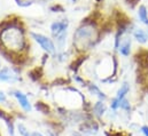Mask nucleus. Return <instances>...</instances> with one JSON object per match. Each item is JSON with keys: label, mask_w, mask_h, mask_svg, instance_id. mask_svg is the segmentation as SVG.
I'll use <instances>...</instances> for the list:
<instances>
[{"label": "nucleus", "mask_w": 148, "mask_h": 136, "mask_svg": "<svg viewBox=\"0 0 148 136\" xmlns=\"http://www.w3.org/2000/svg\"><path fill=\"white\" fill-rule=\"evenodd\" d=\"M0 40L5 46V48L13 52L22 50L25 46V38L23 30H21L16 25H10L5 28L0 34Z\"/></svg>", "instance_id": "1"}, {"label": "nucleus", "mask_w": 148, "mask_h": 136, "mask_svg": "<svg viewBox=\"0 0 148 136\" xmlns=\"http://www.w3.org/2000/svg\"><path fill=\"white\" fill-rule=\"evenodd\" d=\"M97 37V31L92 24H85L80 27L74 34V44L79 49H86L92 45Z\"/></svg>", "instance_id": "2"}, {"label": "nucleus", "mask_w": 148, "mask_h": 136, "mask_svg": "<svg viewBox=\"0 0 148 136\" xmlns=\"http://www.w3.org/2000/svg\"><path fill=\"white\" fill-rule=\"evenodd\" d=\"M31 35L35 38V40L40 45V47L44 50H46L49 54H54L55 53V46H54L53 41L49 38H47L46 35H42L40 33H35V32H32Z\"/></svg>", "instance_id": "3"}, {"label": "nucleus", "mask_w": 148, "mask_h": 136, "mask_svg": "<svg viewBox=\"0 0 148 136\" xmlns=\"http://www.w3.org/2000/svg\"><path fill=\"white\" fill-rule=\"evenodd\" d=\"M51 30H52L53 37L56 38L59 44H62L64 41V37H66L67 22H54L51 27Z\"/></svg>", "instance_id": "4"}, {"label": "nucleus", "mask_w": 148, "mask_h": 136, "mask_svg": "<svg viewBox=\"0 0 148 136\" xmlns=\"http://www.w3.org/2000/svg\"><path fill=\"white\" fill-rule=\"evenodd\" d=\"M129 85L125 82V84H123V86L119 88V90L117 92V95H116V97L112 100V102H111V107L114 109V110H116V109H118L119 106H121V102L124 100V96H125V94H127V92H129Z\"/></svg>", "instance_id": "5"}, {"label": "nucleus", "mask_w": 148, "mask_h": 136, "mask_svg": "<svg viewBox=\"0 0 148 136\" xmlns=\"http://www.w3.org/2000/svg\"><path fill=\"white\" fill-rule=\"evenodd\" d=\"M13 95H14L15 99L17 100V102H18V104H20V106H21L25 112H30V111H31V104H30V102H29L28 97H27L23 93L16 90V92L13 93Z\"/></svg>", "instance_id": "6"}, {"label": "nucleus", "mask_w": 148, "mask_h": 136, "mask_svg": "<svg viewBox=\"0 0 148 136\" xmlns=\"http://www.w3.org/2000/svg\"><path fill=\"white\" fill-rule=\"evenodd\" d=\"M17 80V77L13 73V71L8 68H3L0 70V81L3 82H14Z\"/></svg>", "instance_id": "7"}, {"label": "nucleus", "mask_w": 148, "mask_h": 136, "mask_svg": "<svg viewBox=\"0 0 148 136\" xmlns=\"http://www.w3.org/2000/svg\"><path fill=\"white\" fill-rule=\"evenodd\" d=\"M0 118L6 122V125H7V127H8L9 134H10V135H14V122H13L12 117H10L6 111H3V110L0 109Z\"/></svg>", "instance_id": "8"}, {"label": "nucleus", "mask_w": 148, "mask_h": 136, "mask_svg": "<svg viewBox=\"0 0 148 136\" xmlns=\"http://www.w3.org/2000/svg\"><path fill=\"white\" fill-rule=\"evenodd\" d=\"M130 47H131V40L127 39V40H125L124 42L121 44V49H119V50H121V53H122L123 55L127 56V55L130 54V49H131Z\"/></svg>", "instance_id": "9"}, {"label": "nucleus", "mask_w": 148, "mask_h": 136, "mask_svg": "<svg viewBox=\"0 0 148 136\" xmlns=\"http://www.w3.org/2000/svg\"><path fill=\"white\" fill-rule=\"evenodd\" d=\"M134 38H136L139 42H141V44H145V42L147 41V34L145 33L141 29H138V30L134 31Z\"/></svg>", "instance_id": "10"}, {"label": "nucleus", "mask_w": 148, "mask_h": 136, "mask_svg": "<svg viewBox=\"0 0 148 136\" xmlns=\"http://www.w3.org/2000/svg\"><path fill=\"white\" fill-rule=\"evenodd\" d=\"M138 14H139V18H140V21H141L144 24H148L147 10H146V7H145V6H140Z\"/></svg>", "instance_id": "11"}, {"label": "nucleus", "mask_w": 148, "mask_h": 136, "mask_svg": "<svg viewBox=\"0 0 148 136\" xmlns=\"http://www.w3.org/2000/svg\"><path fill=\"white\" fill-rule=\"evenodd\" d=\"M94 111L97 112V114L101 116V114L105 112V104L102 102H98L94 105Z\"/></svg>", "instance_id": "12"}, {"label": "nucleus", "mask_w": 148, "mask_h": 136, "mask_svg": "<svg viewBox=\"0 0 148 136\" xmlns=\"http://www.w3.org/2000/svg\"><path fill=\"white\" fill-rule=\"evenodd\" d=\"M36 109H37L38 111L42 112V113H48V111H49L48 106H47L46 104H44L42 102H37V104H36Z\"/></svg>", "instance_id": "13"}, {"label": "nucleus", "mask_w": 148, "mask_h": 136, "mask_svg": "<svg viewBox=\"0 0 148 136\" xmlns=\"http://www.w3.org/2000/svg\"><path fill=\"white\" fill-rule=\"evenodd\" d=\"M90 89H91L92 92L97 93V95H98V96H99L100 99H106V96L103 95V93H101V92L99 90V88H98L97 86H94V85H93V86H91V87H90Z\"/></svg>", "instance_id": "14"}, {"label": "nucleus", "mask_w": 148, "mask_h": 136, "mask_svg": "<svg viewBox=\"0 0 148 136\" xmlns=\"http://www.w3.org/2000/svg\"><path fill=\"white\" fill-rule=\"evenodd\" d=\"M17 127H18V133H20V135L21 136H25L28 133H29V131L25 128V126H24L23 124H20Z\"/></svg>", "instance_id": "15"}, {"label": "nucleus", "mask_w": 148, "mask_h": 136, "mask_svg": "<svg viewBox=\"0 0 148 136\" xmlns=\"http://www.w3.org/2000/svg\"><path fill=\"white\" fill-rule=\"evenodd\" d=\"M6 101H7V99H6V95H5V93H3V92H0V102L5 103Z\"/></svg>", "instance_id": "16"}, {"label": "nucleus", "mask_w": 148, "mask_h": 136, "mask_svg": "<svg viewBox=\"0 0 148 136\" xmlns=\"http://www.w3.org/2000/svg\"><path fill=\"white\" fill-rule=\"evenodd\" d=\"M25 136H44L41 133H38V132H32V133H28Z\"/></svg>", "instance_id": "17"}, {"label": "nucleus", "mask_w": 148, "mask_h": 136, "mask_svg": "<svg viewBox=\"0 0 148 136\" xmlns=\"http://www.w3.org/2000/svg\"><path fill=\"white\" fill-rule=\"evenodd\" d=\"M141 131H143L144 135L148 136V127H147V126H144V127H141Z\"/></svg>", "instance_id": "18"}, {"label": "nucleus", "mask_w": 148, "mask_h": 136, "mask_svg": "<svg viewBox=\"0 0 148 136\" xmlns=\"http://www.w3.org/2000/svg\"><path fill=\"white\" fill-rule=\"evenodd\" d=\"M48 136H58L55 133H53L52 131H48Z\"/></svg>", "instance_id": "19"}, {"label": "nucleus", "mask_w": 148, "mask_h": 136, "mask_svg": "<svg viewBox=\"0 0 148 136\" xmlns=\"http://www.w3.org/2000/svg\"><path fill=\"white\" fill-rule=\"evenodd\" d=\"M73 1H77V0H73Z\"/></svg>", "instance_id": "20"}]
</instances>
